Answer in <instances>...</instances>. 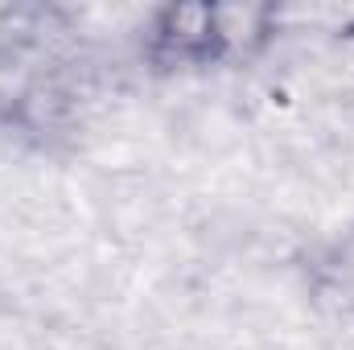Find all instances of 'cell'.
I'll use <instances>...</instances> for the list:
<instances>
[{
    "label": "cell",
    "mask_w": 354,
    "mask_h": 350,
    "mask_svg": "<svg viewBox=\"0 0 354 350\" xmlns=\"http://www.w3.org/2000/svg\"><path fill=\"white\" fill-rule=\"evenodd\" d=\"M231 46L227 12L210 4L165 8L153 25V54L161 62H210Z\"/></svg>",
    "instance_id": "6da1fadb"
}]
</instances>
